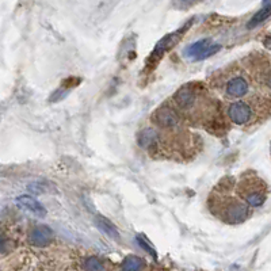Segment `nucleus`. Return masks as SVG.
<instances>
[{
  "label": "nucleus",
  "mask_w": 271,
  "mask_h": 271,
  "mask_svg": "<svg viewBox=\"0 0 271 271\" xmlns=\"http://www.w3.org/2000/svg\"><path fill=\"white\" fill-rule=\"evenodd\" d=\"M210 210L218 218L227 224H240L250 216V209L244 202L231 195H218L212 194L210 198Z\"/></svg>",
  "instance_id": "1"
},
{
  "label": "nucleus",
  "mask_w": 271,
  "mask_h": 271,
  "mask_svg": "<svg viewBox=\"0 0 271 271\" xmlns=\"http://www.w3.org/2000/svg\"><path fill=\"white\" fill-rule=\"evenodd\" d=\"M239 194L247 202V205L259 208L263 206L267 198V187L266 183L255 175H245L239 183Z\"/></svg>",
  "instance_id": "2"
},
{
  "label": "nucleus",
  "mask_w": 271,
  "mask_h": 271,
  "mask_svg": "<svg viewBox=\"0 0 271 271\" xmlns=\"http://www.w3.org/2000/svg\"><path fill=\"white\" fill-rule=\"evenodd\" d=\"M191 25H193V20H189L187 25H185V26H182L176 31H174V33H171V34L166 35L163 39H160L159 43L156 45V48L151 53V56L148 57L147 60L148 70H155L156 65L159 64V61L162 60L163 56L170 51V49H172V48L182 39V37L186 34L187 30L191 27Z\"/></svg>",
  "instance_id": "3"
},
{
  "label": "nucleus",
  "mask_w": 271,
  "mask_h": 271,
  "mask_svg": "<svg viewBox=\"0 0 271 271\" xmlns=\"http://www.w3.org/2000/svg\"><path fill=\"white\" fill-rule=\"evenodd\" d=\"M201 87H197V84H186L180 87L174 95V102L176 107L180 111L190 114L201 98Z\"/></svg>",
  "instance_id": "4"
},
{
  "label": "nucleus",
  "mask_w": 271,
  "mask_h": 271,
  "mask_svg": "<svg viewBox=\"0 0 271 271\" xmlns=\"http://www.w3.org/2000/svg\"><path fill=\"white\" fill-rule=\"evenodd\" d=\"M152 121L159 128L168 130V129L178 128L180 118H179V114L176 110H174L172 107H168V106H162L152 116Z\"/></svg>",
  "instance_id": "5"
},
{
  "label": "nucleus",
  "mask_w": 271,
  "mask_h": 271,
  "mask_svg": "<svg viewBox=\"0 0 271 271\" xmlns=\"http://www.w3.org/2000/svg\"><path fill=\"white\" fill-rule=\"evenodd\" d=\"M229 120L237 125H244L252 118V110L245 102H235L228 108Z\"/></svg>",
  "instance_id": "6"
},
{
  "label": "nucleus",
  "mask_w": 271,
  "mask_h": 271,
  "mask_svg": "<svg viewBox=\"0 0 271 271\" xmlns=\"http://www.w3.org/2000/svg\"><path fill=\"white\" fill-rule=\"evenodd\" d=\"M52 239H53V232L49 227H45V225L33 229L29 236V241L34 247H45L51 243Z\"/></svg>",
  "instance_id": "7"
},
{
  "label": "nucleus",
  "mask_w": 271,
  "mask_h": 271,
  "mask_svg": "<svg viewBox=\"0 0 271 271\" xmlns=\"http://www.w3.org/2000/svg\"><path fill=\"white\" fill-rule=\"evenodd\" d=\"M15 202L18 204V206L29 210V212L34 214V216L38 217L47 216V209H45V206H43L39 201H37L34 197H31V195H20V197L16 198Z\"/></svg>",
  "instance_id": "8"
},
{
  "label": "nucleus",
  "mask_w": 271,
  "mask_h": 271,
  "mask_svg": "<svg viewBox=\"0 0 271 271\" xmlns=\"http://www.w3.org/2000/svg\"><path fill=\"white\" fill-rule=\"evenodd\" d=\"M227 95L232 98H241L244 95H247L250 85L248 81L243 78V76H235L227 83Z\"/></svg>",
  "instance_id": "9"
},
{
  "label": "nucleus",
  "mask_w": 271,
  "mask_h": 271,
  "mask_svg": "<svg viewBox=\"0 0 271 271\" xmlns=\"http://www.w3.org/2000/svg\"><path fill=\"white\" fill-rule=\"evenodd\" d=\"M139 144L144 149L153 152L159 145V133L153 129H144L139 136Z\"/></svg>",
  "instance_id": "10"
},
{
  "label": "nucleus",
  "mask_w": 271,
  "mask_h": 271,
  "mask_svg": "<svg viewBox=\"0 0 271 271\" xmlns=\"http://www.w3.org/2000/svg\"><path fill=\"white\" fill-rule=\"evenodd\" d=\"M95 224H97V227L101 229L102 232L105 233V235H107V236L110 237V239H112V240L118 241L121 239L120 232H118V229L116 228V225L112 224V222H110V221H108L107 218H105L103 216L95 217Z\"/></svg>",
  "instance_id": "11"
},
{
  "label": "nucleus",
  "mask_w": 271,
  "mask_h": 271,
  "mask_svg": "<svg viewBox=\"0 0 271 271\" xmlns=\"http://www.w3.org/2000/svg\"><path fill=\"white\" fill-rule=\"evenodd\" d=\"M210 43H212V41H210V39H208V38L201 39V41H197V42H194L191 47L187 48L185 53H186L187 57L194 58L195 56H198V54L201 53L202 51H205L206 48L209 47Z\"/></svg>",
  "instance_id": "12"
},
{
  "label": "nucleus",
  "mask_w": 271,
  "mask_h": 271,
  "mask_svg": "<svg viewBox=\"0 0 271 271\" xmlns=\"http://www.w3.org/2000/svg\"><path fill=\"white\" fill-rule=\"evenodd\" d=\"M268 16H270V6H264L260 11H258L254 15L251 20H250V24H248V29H254V27L259 26L260 24H263L264 20L267 19Z\"/></svg>",
  "instance_id": "13"
},
{
  "label": "nucleus",
  "mask_w": 271,
  "mask_h": 271,
  "mask_svg": "<svg viewBox=\"0 0 271 271\" xmlns=\"http://www.w3.org/2000/svg\"><path fill=\"white\" fill-rule=\"evenodd\" d=\"M144 263L143 259L139 258V256H128V258H125L124 263H122V270L125 271H134V270H140V268H143Z\"/></svg>",
  "instance_id": "14"
},
{
  "label": "nucleus",
  "mask_w": 271,
  "mask_h": 271,
  "mask_svg": "<svg viewBox=\"0 0 271 271\" xmlns=\"http://www.w3.org/2000/svg\"><path fill=\"white\" fill-rule=\"evenodd\" d=\"M221 47L218 45V43H210L209 47L206 48L205 51H202L201 53L198 54V56H195V57L193 58L194 61H202V60H205V58L210 57V56H213V54H216L217 52L220 51Z\"/></svg>",
  "instance_id": "15"
},
{
  "label": "nucleus",
  "mask_w": 271,
  "mask_h": 271,
  "mask_svg": "<svg viewBox=\"0 0 271 271\" xmlns=\"http://www.w3.org/2000/svg\"><path fill=\"white\" fill-rule=\"evenodd\" d=\"M136 240H137V244H139L140 247L143 248V250H145V251L149 254V255H152L155 259H157V254H156V250L153 247H152L151 244L148 243L147 239L144 236H137L136 237Z\"/></svg>",
  "instance_id": "16"
},
{
  "label": "nucleus",
  "mask_w": 271,
  "mask_h": 271,
  "mask_svg": "<svg viewBox=\"0 0 271 271\" xmlns=\"http://www.w3.org/2000/svg\"><path fill=\"white\" fill-rule=\"evenodd\" d=\"M84 267L88 268V270H95V271L105 270V266H103V264L101 263V260L97 259V258H88V259L85 260Z\"/></svg>",
  "instance_id": "17"
},
{
  "label": "nucleus",
  "mask_w": 271,
  "mask_h": 271,
  "mask_svg": "<svg viewBox=\"0 0 271 271\" xmlns=\"http://www.w3.org/2000/svg\"><path fill=\"white\" fill-rule=\"evenodd\" d=\"M199 0H174V6L179 10H185V8L193 7L194 4H197Z\"/></svg>",
  "instance_id": "18"
},
{
  "label": "nucleus",
  "mask_w": 271,
  "mask_h": 271,
  "mask_svg": "<svg viewBox=\"0 0 271 271\" xmlns=\"http://www.w3.org/2000/svg\"><path fill=\"white\" fill-rule=\"evenodd\" d=\"M8 250H10V241H8V239H6V237L0 235V254H4Z\"/></svg>",
  "instance_id": "19"
}]
</instances>
